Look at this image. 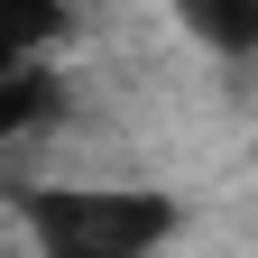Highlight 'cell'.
<instances>
[{
	"mask_svg": "<svg viewBox=\"0 0 258 258\" xmlns=\"http://www.w3.org/2000/svg\"><path fill=\"white\" fill-rule=\"evenodd\" d=\"M175 19L221 55H258V0H175Z\"/></svg>",
	"mask_w": 258,
	"mask_h": 258,
	"instance_id": "4",
	"label": "cell"
},
{
	"mask_svg": "<svg viewBox=\"0 0 258 258\" xmlns=\"http://www.w3.org/2000/svg\"><path fill=\"white\" fill-rule=\"evenodd\" d=\"M64 37H74V10H64V0H0V74H10V64H37Z\"/></svg>",
	"mask_w": 258,
	"mask_h": 258,
	"instance_id": "2",
	"label": "cell"
},
{
	"mask_svg": "<svg viewBox=\"0 0 258 258\" xmlns=\"http://www.w3.org/2000/svg\"><path fill=\"white\" fill-rule=\"evenodd\" d=\"M55 111H64V83L46 74V64H10V74H0V148L28 139V129L55 120Z\"/></svg>",
	"mask_w": 258,
	"mask_h": 258,
	"instance_id": "3",
	"label": "cell"
},
{
	"mask_svg": "<svg viewBox=\"0 0 258 258\" xmlns=\"http://www.w3.org/2000/svg\"><path fill=\"white\" fill-rule=\"evenodd\" d=\"M19 212L37 258H157L184 221L175 194H148V184H37Z\"/></svg>",
	"mask_w": 258,
	"mask_h": 258,
	"instance_id": "1",
	"label": "cell"
}]
</instances>
